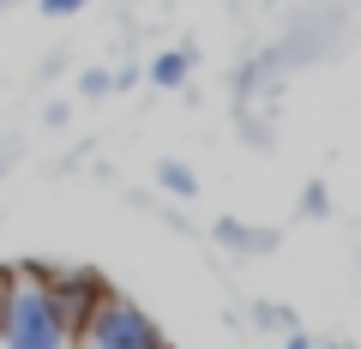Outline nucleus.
<instances>
[{
  "mask_svg": "<svg viewBox=\"0 0 361 349\" xmlns=\"http://www.w3.org/2000/svg\"><path fill=\"white\" fill-rule=\"evenodd\" d=\"M73 6H85V0H42V13H54V18H61V13H73Z\"/></svg>",
  "mask_w": 361,
  "mask_h": 349,
  "instance_id": "3",
  "label": "nucleus"
},
{
  "mask_svg": "<svg viewBox=\"0 0 361 349\" xmlns=\"http://www.w3.org/2000/svg\"><path fill=\"white\" fill-rule=\"evenodd\" d=\"M73 337H78V349H163L151 319L139 307H127V301H115V295H97V307L78 319Z\"/></svg>",
  "mask_w": 361,
  "mask_h": 349,
  "instance_id": "2",
  "label": "nucleus"
},
{
  "mask_svg": "<svg viewBox=\"0 0 361 349\" xmlns=\"http://www.w3.org/2000/svg\"><path fill=\"white\" fill-rule=\"evenodd\" d=\"M66 319L49 295V277L13 271L0 283V343L6 349H66Z\"/></svg>",
  "mask_w": 361,
  "mask_h": 349,
  "instance_id": "1",
  "label": "nucleus"
}]
</instances>
